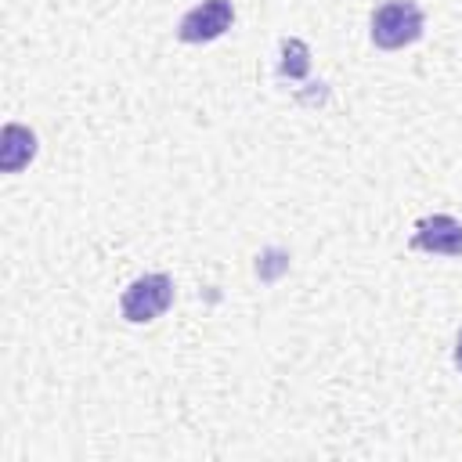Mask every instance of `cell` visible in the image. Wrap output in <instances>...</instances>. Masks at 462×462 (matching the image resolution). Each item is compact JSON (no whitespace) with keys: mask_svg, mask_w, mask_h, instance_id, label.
Listing matches in <instances>:
<instances>
[{"mask_svg":"<svg viewBox=\"0 0 462 462\" xmlns=\"http://www.w3.org/2000/svg\"><path fill=\"white\" fill-rule=\"evenodd\" d=\"M422 36V11L411 0H386L372 14V43L383 51L408 47Z\"/></svg>","mask_w":462,"mask_h":462,"instance_id":"cell-1","label":"cell"},{"mask_svg":"<svg viewBox=\"0 0 462 462\" xmlns=\"http://www.w3.org/2000/svg\"><path fill=\"white\" fill-rule=\"evenodd\" d=\"M411 249L440 253V256H462V224L448 213L422 217L415 224V235H411Z\"/></svg>","mask_w":462,"mask_h":462,"instance_id":"cell-4","label":"cell"},{"mask_svg":"<svg viewBox=\"0 0 462 462\" xmlns=\"http://www.w3.org/2000/svg\"><path fill=\"white\" fill-rule=\"evenodd\" d=\"M170 303H173V282L166 274H144V278L126 285V292L119 300V310H123L126 321L141 325V321L159 318Z\"/></svg>","mask_w":462,"mask_h":462,"instance_id":"cell-2","label":"cell"},{"mask_svg":"<svg viewBox=\"0 0 462 462\" xmlns=\"http://www.w3.org/2000/svg\"><path fill=\"white\" fill-rule=\"evenodd\" d=\"M235 22V11H231V0H202L199 7H191L180 25H177V36L184 43H206V40H217L220 32H227Z\"/></svg>","mask_w":462,"mask_h":462,"instance_id":"cell-3","label":"cell"},{"mask_svg":"<svg viewBox=\"0 0 462 462\" xmlns=\"http://www.w3.org/2000/svg\"><path fill=\"white\" fill-rule=\"evenodd\" d=\"M455 365L462 368V336H458V343H455Z\"/></svg>","mask_w":462,"mask_h":462,"instance_id":"cell-7","label":"cell"},{"mask_svg":"<svg viewBox=\"0 0 462 462\" xmlns=\"http://www.w3.org/2000/svg\"><path fill=\"white\" fill-rule=\"evenodd\" d=\"M32 155H36V134L18 126V123H7L4 137H0V170L4 173H18L22 166H29Z\"/></svg>","mask_w":462,"mask_h":462,"instance_id":"cell-5","label":"cell"},{"mask_svg":"<svg viewBox=\"0 0 462 462\" xmlns=\"http://www.w3.org/2000/svg\"><path fill=\"white\" fill-rule=\"evenodd\" d=\"M307 69H310V61H307V43H303V40H285V43H282V76L300 79V76H307Z\"/></svg>","mask_w":462,"mask_h":462,"instance_id":"cell-6","label":"cell"}]
</instances>
